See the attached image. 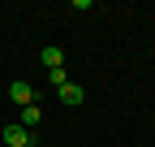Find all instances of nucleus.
I'll use <instances>...</instances> for the list:
<instances>
[{
	"mask_svg": "<svg viewBox=\"0 0 155 147\" xmlns=\"http://www.w3.org/2000/svg\"><path fill=\"white\" fill-rule=\"evenodd\" d=\"M56 95H61V104H69V108H78V104L86 100V91L78 87V82H69V78H65L61 87H56Z\"/></svg>",
	"mask_w": 155,
	"mask_h": 147,
	"instance_id": "nucleus-1",
	"label": "nucleus"
},
{
	"mask_svg": "<svg viewBox=\"0 0 155 147\" xmlns=\"http://www.w3.org/2000/svg\"><path fill=\"white\" fill-rule=\"evenodd\" d=\"M0 138H5L9 147H26V143H30V130H26L22 121H13V125H5V130H0Z\"/></svg>",
	"mask_w": 155,
	"mask_h": 147,
	"instance_id": "nucleus-2",
	"label": "nucleus"
},
{
	"mask_svg": "<svg viewBox=\"0 0 155 147\" xmlns=\"http://www.w3.org/2000/svg\"><path fill=\"white\" fill-rule=\"evenodd\" d=\"M9 100H13L17 108H30V104H35V87H30V82H13V87H9Z\"/></svg>",
	"mask_w": 155,
	"mask_h": 147,
	"instance_id": "nucleus-3",
	"label": "nucleus"
},
{
	"mask_svg": "<svg viewBox=\"0 0 155 147\" xmlns=\"http://www.w3.org/2000/svg\"><path fill=\"white\" fill-rule=\"evenodd\" d=\"M39 61L48 65V74H52V69H65V52H61V48H43V52H39Z\"/></svg>",
	"mask_w": 155,
	"mask_h": 147,
	"instance_id": "nucleus-4",
	"label": "nucleus"
},
{
	"mask_svg": "<svg viewBox=\"0 0 155 147\" xmlns=\"http://www.w3.org/2000/svg\"><path fill=\"white\" fill-rule=\"evenodd\" d=\"M39 121H43V113H39L35 104H30V108H22V125H26V130H30V125H39Z\"/></svg>",
	"mask_w": 155,
	"mask_h": 147,
	"instance_id": "nucleus-5",
	"label": "nucleus"
},
{
	"mask_svg": "<svg viewBox=\"0 0 155 147\" xmlns=\"http://www.w3.org/2000/svg\"><path fill=\"white\" fill-rule=\"evenodd\" d=\"M26 147H35V143H26Z\"/></svg>",
	"mask_w": 155,
	"mask_h": 147,
	"instance_id": "nucleus-6",
	"label": "nucleus"
}]
</instances>
